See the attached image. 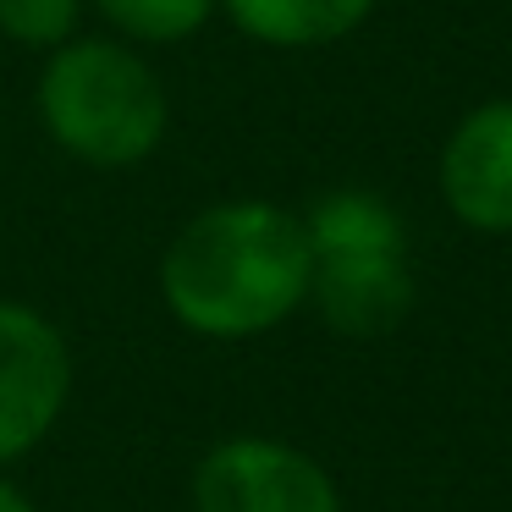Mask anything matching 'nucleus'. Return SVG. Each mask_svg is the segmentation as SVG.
Listing matches in <instances>:
<instances>
[{"mask_svg":"<svg viewBox=\"0 0 512 512\" xmlns=\"http://www.w3.org/2000/svg\"><path fill=\"white\" fill-rule=\"evenodd\" d=\"M83 12H89L83 0H0V39L50 56L83 34Z\"/></svg>","mask_w":512,"mask_h":512,"instance_id":"nucleus-10","label":"nucleus"},{"mask_svg":"<svg viewBox=\"0 0 512 512\" xmlns=\"http://www.w3.org/2000/svg\"><path fill=\"white\" fill-rule=\"evenodd\" d=\"M116 39L138 50H166V45H188L210 28L215 0H83Z\"/></svg>","mask_w":512,"mask_h":512,"instance_id":"nucleus-9","label":"nucleus"},{"mask_svg":"<svg viewBox=\"0 0 512 512\" xmlns=\"http://www.w3.org/2000/svg\"><path fill=\"white\" fill-rule=\"evenodd\" d=\"M309 303L336 336H386L413 314V270L408 254H353L314 259Z\"/></svg>","mask_w":512,"mask_h":512,"instance_id":"nucleus-6","label":"nucleus"},{"mask_svg":"<svg viewBox=\"0 0 512 512\" xmlns=\"http://www.w3.org/2000/svg\"><path fill=\"white\" fill-rule=\"evenodd\" d=\"M380 0H215V12L259 50H325L353 39Z\"/></svg>","mask_w":512,"mask_h":512,"instance_id":"nucleus-7","label":"nucleus"},{"mask_svg":"<svg viewBox=\"0 0 512 512\" xmlns=\"http://www.w3.org/2000/svg\"><path fill=\"white\" fill-rule=\"evenodd\" d=\"M72 397V347L34 303L0 298V468L28 457Z\"/></svg>","mask_w":512,"mask_h":512,"instance_id":"nucleus-3","label":"nucleus"},{"mask_svg":"<svg viewBox=\"0 0 512 512\" xmlns=\"http://www.w3.org/2000/svg\"><path fill=\"white\" fill-rule=\"evenodd\" d=\"M45 138L89 171H133L166 144L171 94L155 61L116 34H78L50 50L34 83Z\"/></svg>","mask_w":512,"mask_h":512,"instance_id":"nucleus-2","label":"nucleus"},{"mask_svg":"<svg viewBox=\"0 0 512 512\" xmlns=\"http://www.w3.org/2000/svg\"><path fill=\"white\" fill-rule=\"evenodd\" d=\"M441 204L479 237H512V94L468 105L435 160Z\"/></svg>","mask_w":512,"mask_h":512,"instance_id":"nucleus-5","label":"nucleus"},{"mask_svg":"<svg viewBox=\"0 0 512 512\" xmlns=\"http://www.w3.org/2000/svg\"><path fill=\"white\" fill-rule=\"evenodd\" d=\"M314 259H353V254H408V226L397 204L375 188H331L303 210Z\"/></svg>","mask_w":512,"mask_h":512,"instance_id":"nucleus-8","label":"nucleus"},{"mask_svg":"<svg viewBox=\"0 0 512 512\" xmlns=\"http://www.w3.org/2000/svg\"><path fill=\"white\" fill-rule=\"evenodd\" d=\"M0 512H39V507L28 501V490H23V485H12V479L0 474Z\"/></svg>","mask_w":512,"mask_h":512,"instance_id":"nucleus-11","label":"nucleus"},{"mask_svg":"<svg viewBox=\"0 0 512 512\" xmlns=\"http://www.w3.org/2000/svg\"><path fill=\"white\" fill-rule=\"evenodd\" d=\"M193 512H342L331 474L270 435H232L193 468Z\"/></svg>","mask_w":512,"mask_h":512,"instance_id":"nucleus-4","label":"nucleus"},{"mask_svg":"<svg viewBox=\"0 0 512 512\" xmlns=\"http://www.w3.org/2000/svg\"><path fill=\"white\" fill-rule=\"evenodd\" d=\"M303 215L276 199H221L177 226L160 254V303L204 342H248L309 303Z\"/></svg>","mask_w":512,"mask_h":512,"instance_id":"nucleus-1","label":"nucleus"}]
</instances>
